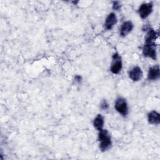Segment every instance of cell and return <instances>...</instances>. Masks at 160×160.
<instances>
[{
  "instance_id": "obj_1",
  "label": "cell",
  "mask_w": 160,
  "mask_h": 160,
  "mask_svg": "<svg viewBox=\"0 0 160 160\" xmlns=\"http://www.w3.org/2000/svg\"><path fill=\"white\" fill-rule=\"evenodd\" d=\"M98 139L99 141V148L102 151H106L111 147V138L106 129H102L99 131Z\"/></svg>"
},
{
  "instance_id": "obj_2",
  "label": "cell",
  "mask_w": 160,
  "mask_h": 160,
  "mask_svg": "<svg viewBox=\"0 0 160 160\" xmlns=\"http://www.w3.org/2000/svg\"><path fill=\"white\" fill-rule=\"evenodd\" d=\"M156 47V44L155 42H145L142 48V54L144 56L156 60L157 58Z\"/></svg>"
},
{
  "instance_id": "obj_3",
  "label": "cell",
  "mask_w": 160,
  "mask_h": 160,
  "mask_svg": "<svg viewBox=\"0 0 160 160\" xmlns=\"http://www.w3.org/2000/svg\"><path fill=\"white\" fill-rule=\"evenodd\" d=\"M114 108L116 110L123 116H126L128 114V106L126 99L123 98H118L115 102Z\"/></svg>"
},
{
  "instance_id": "obj_4",
  "label": "cell",
  "mask_w": 160,
  "mask_h": 160,
  "mask_svg": "<svg viewBox=\"0 0 160 160\" xmlns=\"http://www.w3.org/2000/svg\"><path fill=\"white\" fill-rule=\"evenodd\" d=\"M122 68L121 58L118 52H115L112 56V62L111 66V71L113 74H118Z\"/></svg>"
},
{
  "instance_id": "obj_5",
  "label": "cell",
  "mask_w": 160,
  "mask_h": 160,
  "mask_svg": "<svg viewBox=\"0 0 160 160\" xmlns=\"http://www.w3.org/2000/svg\"><path fill=\"white\" fill-rule=\"evenodd\" d=\"M153 4L152 2L143 3L138 9V13L142 19H145L149 16L152 11Z\"/></svg>"
},
{
  "instance_id": "obj_6",
  "label": "cell",
  "mask_w": 160,
  "mask_h": 160,
  "mask_svg": "<svg viewBox=\"0 0 160 160\" xmlns=\"http://www.w3.org/2000/svg\"><path fill=\"white\" fill-rule=\"evenodd\" d=\"M129 77L133 81H138L142 77V71L138 66H135L129 71Z\"/></svg>"
},
{
  "instance_id": "obj_7",
  "label": "cell",
  "mask_w": 160,
  "mask_h": 160,
  "mask_svg": "<svg viewBox=\"0 0 160 160\" xmlns=\"http://www.w3.org/2000/svg\"><path fill=\"white\" fill-rule=\"evenodd\" d=\"M160 76V69L158 65L149 68L148 72V79L149 81H154L159 79Z\"/></svg>"
},
{
  "instance_id": "obj_8",
  "label": "cell",
  "mask_w": 160,
  "mask_h": 160,
  "mask_svg": "<svg viewBox=\"0 0 160 160\" xmlns=\"http://www.w3.org/2000/svg\"><path fill=\"white\" fill-rule=\"evenodd\" d=\"M118 20L116 14L114 12L110 13L106 18L104 22V28L107 30L111 29L116 24Z\"/></svg>"
},
{
  "instance_id": "obj_9",
  "label": "cell",
  "mask_w": 160,
  "mask_h": 160,
  "mask_svg": "<svg viewBox=\"0 0 160 160\" xmlns=\"http://www.w3.org/2000/svg\"><path fill=\"white\" fill-rule=\"evenodd\" d=\"M134 28V25L131 21H128L124 22L120 28V34L122 37L126 36L129 32H131Z\"/></svg>"
},
{
  "instance_id": "obj_10",
  "label": "cell",
  "mask_w": 160,
  "mask_h": 160,
  "mask_svg": "<svg viewBox=\"0 0 160 160\" xmlns=\"http://www.w3.org/2000/svg\"><path fill=\"white\" fill-rule=\"evenodd\" d=\"M148 119L150 124L158 125L160 123L159 113L156 111H152L148 114Z\"/></svg>"
},
{
  "instance_id": "obj_11",
  "label": "cell",
  "mask_w": 160,
  "mask_h": 160,
  "mask_svg": "<svg viewBox=\"0 0 160 160\" xmlns=\"http://www.w3.org/2000/svg\"><path fill=\"white\" fill-rule=\"evenodd\" d=\"M104 124V118L101 114H98L97 116L94 118L93 121V126L98 131H100L103 129Z\"/></svg>"
},
{
  "instance_id": "obj_12",
  "label": "cell",
  "mask_w": 160,
  "mask_h": 160,
  "mask_svg": "<svg viewBox=\"0 0 160 160\" xmlns=\"http://www.w3.org/2000/svg\"><path fill=\"white\" fill-rule=\"evenodd\" d=\"M158 36V33L153 29L149 28L145 37V42H155Z\"/></svg>"
},
{
  "instance_id": "obj_13",
  "label": "cell",
  "mask_w": 160,
  "mask_h": 160,
  "mask_svg": "<svg viewBox=\"0 0 160 160\" xmlns=\"http://www.w3.org/2000/svg\"><path fill=\"white\" fill-rule=\"evenodd\" d=\"M100 108L102 111H106V110H108L109 109V104L108 103L106 100L103 99L101 101V102L100 104Z\"/></svg>"
},
{
  "instance_id": "obj_14",
  "label": "cell",
  "mask_w": 160,
  "mask_h": 160,
  "mask_svg": "<svg viewBox=\"0 0 160 160\" xmlns=\"http://www.w3.org/2000/svg\"><path fill=\"white\" fill-rule=\"evenodd\" d=\"M121 6L119 2H118V1L113 2V4H112V9H113L118 11L121 8Z\"/></svg>"
},
{
  "instance_id": "obj_15",
  "label": "cell",
  "mask_w": 160,
  "mask_h": 160,
  "mask_svg": "<svg viewBox=\"0 0 160 160\" xmlns=\"http://www.w3.org/2000/svg\"><path fill=\"white\" fill-rule=\"evenodd\" d=\"M75 81L78 82H80L81 81V77L80 76H75Z\"/></svg>"
}]
</instances>
